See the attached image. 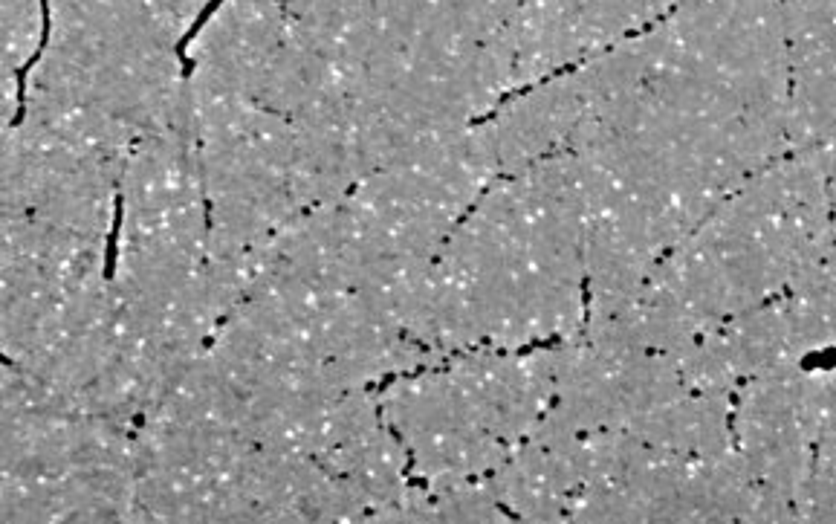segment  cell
<instances>
[{
    "mask_svg": "<svg viewBox=\"0 0 836 524\" xmlns=\"http://www.w3.org/2000/svg\"><path fill=\"white\" fill-rule=\"evenodd\" d=\"M828 238L831 200L819 148L787 151L648 270L625 336L646 348H692L802 281Z\"/></svg>",
    "mask_w": 836,
    "mask_h": 524,
    "instance_id": "obj_1",
    "label": "cell"
},
{
    "mask_svg": "<svg viewBox=\"0 0 836 524\" xmlns=\"http://www.w3.org/2000/svg\"><path fill=\"white\" fill-rule=\"evenodd\" d=\"M796 522H836V368L813 371V449Z\"/></svg>",
    "mask_w": 836,
    "mask_h": 524,
    "instance_id": "obj_2",
    "label": "cell"
},
{
    "mask_svg": "<svg viewBox=\"0 0 836 524\" xmlns=\"http://www.w3.org/2000/svg\"><path fill=\"white\" fill-rule=\"evenodd\" d=\"M50 29H53L50 0H41V38H38V47H35V53L15 70V119H12V128L24 125V116H27V79L29 73H32V67L44 58L47 47H50Z\"/></svg>",
    "mask_w": 836,
    "mask_h": 524,
    "instance_id": "obj_3",
    "label": "cell"
},
{
    "mask_svg": "<svg viewBox=\"0 0 836 524\" xmlns=\"http://www.w3.org/2000/svg\"><path fill=\"white\" fill-rule=\"evenodd\" d=\"M122 192H116L113 197V223L108 232V249H105V281L113 278L116 273V261H119V229H122Z\"/></svg>",
    "mask_w": 836,
    "mask_h": 524,
    "instance_id": "obj_4",
    "label": "cell"
}]
</instances>
